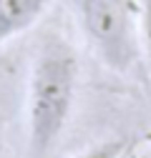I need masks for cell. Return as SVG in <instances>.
Masks as SVG:
<instances>
[{
    "instance_id": "2",
    "label": "cell",
    "mask_w": 151,
    "mask_h": 158,
    "mask_svg": "<svg viewBox=\"0 0 151 158\" xmlns=\"http://www.w3.org/2000/svg\"><path fill=\"white\" fill-rule=\"evenodd\" d=\"M91 48L111 70H128L136 60L139 28L131 0H73Z\"/></svg>"
},
{
    "instance_id": "5",
    "label": "cell",
    "mask_w": 151,
    "mask_h": 158,
    "mask_svg": "<svg viewBox=\"0 0 151 158\" xmlns=\"http://www.w3.org/2000/svg\"><path fill=\"white\" fill-rule=\"evenodd\" d=\"M123 148H126L123 138H111V141H103V143H96V146L86 148L81 156H76V158H121Z\"/></svg>"
},
{
    "instance_id": "1",
    "label": "cell",
    "mask_w": 151,
    "mask_h": 158,
    "mask_svg": "<svg viewBox=\"0 0 151 158\" xmlns=\"http://www.w3.org/2000/svg\"><path fill=\"white\" fill-rule=\"evenodd\" d=\"M78 60L61 40H48L33 60L28 78V153L30 158H48L50 148L71 118Z\"/></svg>"
},
{
    "instance_id": "4",
    "label": "cell",
    "mask_w": 151,
    "mask_h": 158,
    "mask_svg": "<svg viewBox=\"0 0 151 158\" xmlns=\"http://www.w3.org/2000/svg\"><path fill=\"white\" fill-rule=\"evenodd\" d=\"M139 10V45L151 68V0H136Z\"/></svg>"
},
{
    "instance_id": "3",
    "label": "cell",
    "mask_w": 151,
    "mask_h": 158,
    "mask_svg": "<svg viewBox=\"0 0 151 158\" xmlns=\"http://www.w3.org/2000/svg\"><path fill=\"white\" fill-rule=\"evenodd\" d=\"M50 0H0V45L25 33L45 13Z\"/></svg>"
}]
</instances>
